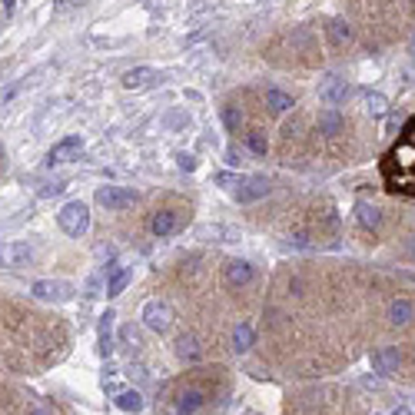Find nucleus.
Segmentation results:
<instances>
[{
  "mask_svg": "<svg viewBox=\"0 0 415 415\" xmlns=\"http://www.w3.org/2000/svg\"><path fill=\"white\" fill-rule=\"evenodd\" d=\"M405 250H409V252H412V256H415V236H412V243H409V246H405Z\"/></svg>",
  "mask_w": 415,
  "mask_h": 415,
  "instance_id": "obj_38",
  "label": "nucleus"
},
{
  "mask_svg": "<svg viewBox=\"0 0 415 415\" xmlns=\"http://www.w3.org/2000/svg\"><path fill=\"white\" fill-rule=\"evenodd\" d=\"M399 362H402L399 345H379V349H372V352H369L372 372H379V375H386V379L399 372Z\"/></svg>",
  "mask_w": 415,
  "mask_h": 415,
  "instance_id": "obj_7",
  "label": "nucleus"
},
{
  "mask_svg": "<svg viewBox=\"0 0 415 415\" xmlns=\"http://www.w3.org/2000/svg\"><path fill=\"white\" fill-rule=\"evenodd\" d=\"M33 256H37V250L30 243H20V239L0 243V269H24L33 263Z\"/></svg>",
  "mask_w": 415,
  "mask_h": 415,
  "instance_id": "obj_4",
  "label": "nucleus"
},
{
  "mask_svg": "<svg viewBox=\"0 0 415 415\" xmlns=\"http://www.w3.org/2000/svg\"><path fill=\"white\" fill-rule=\"evenodd\" d=\"M222 276H226V286L229 289H243V286H250L256 279V269H252L250 259H229L226 269H222Z\"/></svg>",
  "mask_w": 415,
  "mask_h": 415,
  "instance_id": "obj_11",
  "label": "nucleus"
},
{
  "mask_svg": "<svg viewBox=\"0 0 415 415\" xmlns=\"http://www.w3.org/2000/svg\"><path fill=\"white\" fill-rule=\"evenodd\" d=\"M409 54H412V57H415V37H412V40H409Z\"/></svg>",
  "mask_w": 415,
  "mask_h": 415,
  "instance_id": "obj_37",
  "label": "nucleus"
},
{
  "mask_svg": "<svg viewBox=\"0 0 415 415\" xmlns=\"http://www.w3.org/2000/svg\"><path fill=\"white\" fill-rule=\"evenodd\" d=\"M120 342H123V345H133V342H136V329L133 326H123V329H120Z\"/></svg>",
  "mask_w": 415,
  "mask_h": 415,
  "instance_id": "obj_31",
  "label": "nucleus"
},
{
  "mask_svg": "<svg viewBox=\"0 0 415 415\" xmlns=\"http://www.w3.org/2000/svg\"><path fill=\"white\" fill-rule=\"evenodd\" d=\"M375 415H379V412H375Z\"/></svg>",
  "mask_w": 415,
  "mask_h": 415,
  "instance_id": "obj_42",
  "label": "nucleus"
},
{
  "mask_svg": "<svg viewBox=\"0 0 415 415\" xmlns=\"http://www.w3.org/2000/svg\"><path fill=\"white\" fill-rule=\"evenodd\" d=\"M326 33H329V44L332 47H345L349 40H352V27H349L345 20H339V17L326 24Z\"/></svg>",
  "mask_w": 415,
  "mask_h": 415,
  "instance_id": "obj_24",
  "label": "nucleus"
},
{
  "mask_svg": "<svg viewBox=\"0 0 415 415\" xmlns=\"http://www.w3.org/2000/svg\"><path fill=\"white\" fill-rule=\"evenodd\" d=\"M117 409L120 412H140L143 409V396H140V389H123L117 392Z\"/></svg>",
  "mask_w": 415,
  "mask_h": 415,
  "instance_id": "obj_25",
  "label": "nucleus"
},
{
  "mask_svg": "<svg viewBox=\"0 0 415 415\" xmlns=\"http://www.w3.org/2000/svg\"><path fill=\"white\" fill-rule=\"evenodd\" d=\"M222 156H226V163L233 166V170L243 163V149H239V147H226V153H222Z\"/></svg>",
  "mask_w": 415,
  "mask_h": 415,
  "instance_id": "obj_30",
  "label": "nucleus"
},
{
  "mask_svg": "<svg viewBox=\"0 0 415 415\" xmlns=\"http://www.w3.org/2000/svg\"><path fill=\"white\" fill-rule=\"evenodd\" d=\"M87 296H90V299L100 296V276H90V282H87Z\"/></svg>",
  "mask_w": 415,
  "mask_h": 415,
  "instance_id": "obj_34",
  "label": "nucleus"
},
{
  "mask_svg": "<svg viewBox=\"0 0 415 415\" xmlns=\"http://www.w3.org/2000/svg\"><path fill=\"white\" fill-rule=\"evenodd\" d=\"M342 127H345V120L336 106H326V110H319V117H316V130L323 136H339Z\"/></svg>",
  "mask_w": 415,
  "mask_h": 415,
  "instance_id": "obj_15",
  "label": "nucleus"
},
{
  "mask_svg": "<svg viewBox=\"0 0 415 415\" xmlns=\"http://www.w3.org/2000/svg\"><path fill=\"white\" fill-rule=\"evenodd\" d=\"M236 173H229V170H226V173H216V186H233V183H236Z\"/></svg>",
  "mask_w": 415,
  "mask_h": 415,
  "instance_id": "obj_32",
  "label": "nucleus"
},
{
  "mask_svg": "<svg viewBox=\"0 0 415 415\" xmlns=\"http://www.w3.org/2000/svg\"><path fill=\"white\" fill-rule=\"evenodd\" d=\"M57 222H60V229H63L67 236L80 239L90 229V206L83 203V200H70V203L60 206Z\"/></svg>",
  "mask_w": 415,
  "mask_h": 415,
  "instance_id": "obj_2",
  "label": "nucleus"
},
{
  "mask_svg": "<svg viewBox=\"0 0 415 415\" xmlns=\"http://www.w3.org/2000/svg\"><path fill=\"white\" fill-rule=\"evenodd\" d=\"M412 316H415L412 299L402 296V299H392V302H389V323H392V326H409Z\"/></svg>",
  "mask_w": 415,
  "mask_h": 415,
  "instance_id": "obj_17",
  "label": "nucleus"
},
{
  "mask_svg": "<svg viewBox=\"0 0 415 415\" xmlns=\"http://www.w3.org/2000/svg\"><path fill=\"white\" fill-rule=\"evenodd\" d=\"M263 100H266V106L272 110V113H286V110L296 106V100H293L286 90H276V87H269L266 93H263Z\"/></svg>",
  "mask_w": 415,
  "mask_h": 415,
  "instance_id": "obj_23",
  "label": "nucleus"
},
{
  "mask_svg": "<svg viewBox=\"0 0 415 415\" xmlns=\"http://www.w3.org/2000/svg\"><path fill=\"white\" fill-rule=\"evenodd\" d=\"M83 149V136L74 133V136H63L60 143H54V149H50V156H47V163L54 166V163H70L76 153Z\"/></svg>",
  "mask_w": 415,
  "mask_h": 415,
  "instance_id": "obj_12",
  "label": "nucleus"
},
{
  "mask_svg": "<svg viewBox=\"0 0 415 415\" xmlns=\"http://www.w3.org/2000/svg\"><path fill=\"white\" fill-rule=\"evenodd\" d=\"M183 213L179 209H156L153 213V220H149V233L153 236H160V239H166V236H177L179 229H183Z\"/></svg>",
  "mask_w": 415,
  "mask_h": 415,
  "instance_id": "obj_6",
  "label": "nucleus"
},
{
  "mask_svg": "<svg viewBox=\"0 0 415 415\" xmlns=\"http://www.w3.org/2000/svg\"><path fill=\"white\" fill-rule=\"evenodd\" d=\"M319 100L326 106H339L349 100V83L339 80V76H326V83L319 87Z\"/></svg>",
  "mask_w": 415,
  "mask_h": 415,
  "instance_id": "obj_14",
  "label": "nucleus"
},
{
  "mask_svg": "<svg viewBox=\"0 0 415 415\" xmlns=\"http://www.w3.org/2000/svg\"><path fill=\"white\" fill-rule=\"evenodd\" d=\"M206 405V396H203V389H186V392H179V402H177V415H196L200 409Z\"/></svg>",
  "mask_w": 415,
  "mask_h": 415,
  "instance_id": "obj_18",
  "label": "nucleus"
},
{
  "mask_svg": "<svg viewBox=\"0 0 415 415\" xmlns=\"http://www.w3.org/2000/svg\"><path fill=\"white\" fill-rule=\"evenodd\" d=\"M196 239H206V243H239L243 233L236 226H226V222H203L196 226Z\"/></svg>",
  "mask_w": 415,
  "mask_h": 415,
  "instance_id": "obj_10",
  "label": "nucleus"
},
{
  "mask_svg": "<svg viewBox=\"0 0 415 415\" xmlns=\"http://www.w3.org/2000/svg\"><path fill=\"white\" fill-rule=\"evenodd\" d=\"M0 7H3V14H14V7H17V0H0Z\"/></svg>",
  "mask_w": 415,
  "mask_h": 415,
  "instance_id": "obj_35",
  "label": "nucleus"
},
{
  "mask_svg": "<svg viewBox=\"0 0 415 415\" xmlns=\"http://www.w3.org/2000/svg\"><path fill=\"white\" fill-rule=\"evenodd\" d=\"M63 190H67V183H50V186H44V190H40V196H60Z\"/></svg>",
  "mask_w": 415,
  "mask_h": 415,
  "instance_id": "obj_33",
  "label": "nucleus"
},
{
  "mask_svg": "<svg viewBox=\"0 0 415 415\" xmlns=\"http://www.w3.org/2000/svg\"><path fill=\"white\" fill-rule=\"evenodd\" d=\"M74 282L67 279H37L30 286V296L40 299V302H54V306H63V302H70L74 299Z\"/></svg>",
  "mask_w": 415,
  "mask_h": 415,
  "instance_id": "obj_3",
  "label": "nucleus"
},
{
  "mask_svg": "<svg viewBox=\"0 0 415 415\" xmlns=\"http://www.w3.org/2000/svg\"><path fill=\"white\" fill-rule=\"evenodd\" d=\"M356 220L362 229H379L382 226V213H379V206H372V203H356Z\"/></svg>",
  "mask_w": 415,
  "mask_h": 415,
  "instance_id": "obj_21",
  "label": "nucleus"
},
{
  "mask_svg": "<svg viewBox=\"0 0 415 415\" xmlns=\"http://www.w3.org/2000/svg\"><path fill=\"white\" fill-rule=\"evenodd\" d=\"M0 160H3V147H0Z\"/></svg>",
  "mask_w": 415,
  "mask_h": 415,
  "instance_id": "obj_40",
  "label": "nucleus"
},
{
  "mask_svg": "<svg viewBox=\"0 0 415 415\" xmlns=\"http://www.w3.org/2000/svg\"><path fill=\"white\" fill-rule=\"evenodd\" d=\"M252 342H256V329H252V323L250 319H239L236 329H233V349L243 356V352H250L252 349Z\"/></svg>",
  "mask_w": 415,
  "mask_h": 415,
  "instance_id": "obj_19",
  "label": "nucleus"
},
{
  "mask_svg": "<svg viewBox=\"0 0 415 415\" xmlns=\"http://www.w3.org/2000/svg\"><path fill=\"white\" fill-rule=\"evenodd\" d=\"M177 356L183 359V362H200V359H203V345H200L196 336H179L177 339Z\"/></svg>",
  "mask_w": 415,
  "mask_h": 415,
  "instance_id": "obj_22",
  "label": "nucleus"
},
{
  "mask_svg": "<svg viewBox=\"0 0 415 415\" xmlns=\"http://www.w3.org/2000/svg\"><path fill=\"white\" fill-rule=\"evenodd\" d=\"M97 203H100L104 209H113V213H120V209L133 206L136 193L130 190V186H100V190H97Z\"/></svg>",
  "mask_w": 415,
  "mask_h": 415,
  "instance_id": "obj_8",
  "label": "nucleus"
},
{
  "mask_svg": "<svg viewBox=\"0 0 415 415\" xmlns=\"http://www.w3.org/2000/svg\"><path fill=\"white\" fill-rule=\"evenodd\" d=\"M272 190V183L266 177H246V179H236V203H256V200H263L269 196Z\"/></svg>",
  "mask_w": 415,
  "mask_h": 415,
  "instance_id": "obj_9",
  "label": "nucleus"
},
{
  "mask_svg": "<svg viewBox=\"0 0 415 415\" xmlns=\"http://www.w3.org/2000/svg\"><path fill=\"white\" fill-rule=\"evenodd\" d=\"M113 319H117V312L106 309L104 316H100V329H97V336H100V345H97V352L104 359L113 356V339H110V332H113Z\"/></svg>",
  "mask_w": 415,
  "mask_h": 415,
  "instance_id": "obj_16",
  "label": "nucleus"
},
{
  "mask_svg": "<svg viewBox=\"0 0 415 415\" xmlns=\"http://www.w3.org/2000/svg\"><path fill=\"white\" fill-rule=\"evenodd\" d=\"M173 160H177V166H179V170H186V173H193V170H196V156H193V153H186V149H177V153H173Z\"/></svg>",
  "mask_w": 415,
  "mask_h": 415,
  "instance_id": "obj_29",
  "label": "nucleus"
},
{
  "mask_svg": "<svg viewBox=\"0 0 415 415\" xmlns=\"http://www.w3.org/2000/svg\"><path fill=\"white\" fill-rule=\"evenodd\" d=\"M133 279V269L130 266H110V279H106V296H120Z\"/></svg>",
  "mask_w": 415,
  "mask_h": 415,
  "instance_id": "obj_20",
  "label": "nucleus"
},
{
  "mask_svg": "<svg viewBox=\"0 0 415 415\" xmlns=\"http://www.w3.org/2000/svg\"><path fill=\"white\" fill-rule=\"evenodd\" d=\"M366 110H369L372 117H386V113H389V100L379 93V90H369V93H366Z\"/></svg>",
  "mask_w": 415,
  "mask_h": 415,
  "instance_id": "obj_27",
  "label": "nucleus"
},
{
  "mask_svg": "<svg viewBox=\"0 0 415 415\" xmlns=\"http://www.w3.org/2000/svg\"><path fill=\"white\" fill-rule=\"evenodd\" d=\"M54 3H70V0H54Z\"/></svg>",
  "mask_w": 415,
  "mask_h": 415,
  "instance_id": "obj_39",
  "label": "nucleus"
},
{
  "mask_svg": "<svg viewBox=\"0 0 415 415\" xmlns=\"http://www.w3.org/2000/svg\"><path fill=\"white\" fill-rule=\"evenodd\" d=\"M392 415H415L409 405H399V409H392Z\"/></svg>",
  "mask_w": 415,
  "mask_h": 415,
  "instance_id": "obj_36",
  "label": "nucleus"
},
{
  "mask_svg": "<svg viewBox=\"0 0 415 415\" xmlns=\"http://www.w3.org/2000/svg\"><path fill=\"white\" fill-rule=\"evenodd\" d=\"M33 415H47V412H33Z\"/></svg>",
  "mask_w": 415,
  "mask_h": 415,
  "instance_id": "obj_41",
  "label": "nucleus"
},
{
  "mask_svg": "<svg viewBox=\"0 0 415 415\" xmlns=\"http://www.w3.org/2000/svg\"><path fill=\"white\" fill-rule=\"evenodd\" d=\"M163 80V74H156L153 67H133V70H127L123 74V87L127 90H147V87H153V83H160Z\"/></svg>",
  "mask_w": 415,
  "mask_h": 415,
  "instance_id": "obj_13",
  "label": "nucleus"
},
{
  "mask_svg": "<svg viewBox=\"0 0 415 415\" xmlns=\"http://www.w3.org/2000/svg\"><path fill=\"white\" fill-rule=\"evenodd\" d=\"M140 319H143L147 329H153V332H166V329L173 326V309H170L166 302H160V299H149V302H143Z\"/></svg>",
  "mask_w": 415,
  "mask_h": 415,
  "instance_id": "obj_5",
  "label": "nucleus"
},
{
  "mask_svg": "<svg viewBox=\"0 0 415 415\" xmlns=\"http://www.w3.org/2000/svg\"><path fill=\"white\" fill-rule=\"evenodd\" d=\"M246 147L256 153V156H266V149H269V136L266 130H259V127H252L250 133H246Z\"/></svg>",
  "mask_w": 415,
  "mask_h": 415,
  "instance_id": "obj_26",
  "label": "nucleus"
},
{
  "mask_svg": "<svg viewBox=\"0 0 415 415\" xmlns=\"http://www.w3.org/2000/svg\"><path fill=\"white\" fill-rule=\"evenodd\" d=\"M386 179H389V190L396 193H415V120L405 127V140L399 147L389 149L386 156Z\"/></svg>",
  "mask_w": 415,
  "mask_h": 415,
  "instance_id": "obj_1",
  "label": "nucleus"
},
{
  "mask_svg": "<svg viewBox=\"0 0 415 415\" xmlns=\"http://www.w3.org/2000/svg\"><path fill=\"white\" fill-rule=\"evenodd\" d=\"M222 127H226L229 133H239V127H243V113H239V106H226V110H222Z\"/></svg>",
  "mask_w": 415,
  "mask_h": 415,
  "instance_id": "obj_28",
  "label": "nucleus"
}]
</instances>
